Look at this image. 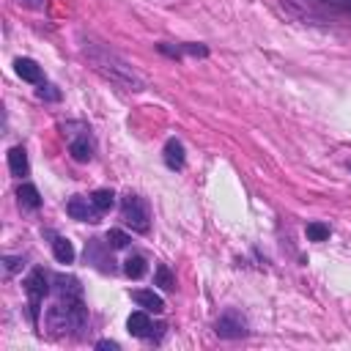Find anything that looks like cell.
I'll use <instances>...</instances> for the list:
<instances>
[{"mask_svg": "<svg viewBox=\"0 0 351 351\" xmlns=\"http://www.w3.org/2000/svg\"><path fill=\"white\" fill-rule=\"evenodd\" d=\"M85 307H82V288L74 277H55V299L47 307V329L52 335H69L82 329Z\"/></svg>", "mask_w": 351, "mask_h": 351, "instance_id": "1", "label": "cell"}, {"mask_svg": "<svg viewBox=\"0 0 351 351\" xmlns=\"http://www.w3.org/2000/svg\"><path fill=\"white\" fill-rule=\"evenodd\" d=\"M88 55H90V60L96 63V69H99L101 74H107L112 82H118V85H123V88H129V90H143L145 82H143V80L134 74V69H132L129 63H123L118 55L107 52L104 47H90Z\"/></svg>", "mask_w": 351, "mask_h": 351, "instance_id": "2", "label": "cell"}, {"mask_svg": "<svg viewBox=\"0 0 351 351\" xmlns=\"http://www.w3.org/2000/svg\"><path fill=\"white\" fill-rule=\"evenodd\" d=\"M121 217L123 222L137 230V233H148L151 228V211H148V203L140 197V195H126L123 203H121Z\"/></svg>", "mask_w": 351, "mask_h": 351, "instance_id": "3", "label": "cell"}, {"mask_svg": "<svg viewBox=\"0 0 351 351\" xmlns=\"http://www.w3.org/2000/svg\"><path fill=\"white\" fill-rule=\"evenodd\" d=\"M49 285H47V274L41 269H33L25 280V293H27V307H30V318L38 321V313H41V304H44V296H47Z\"/></svg>", "mask_w": 351, "mask_h": 351, "instance_id": "4", "label": "cell"}, {"mask_svg": "<svg viewBox=\"0 0 351 351\" xmlns=\"http://www.w3.org/2000/svg\"><path fill=\"white\" fill-rule=\"evenodd\" d=\"M66 211L71 219H80V222H99L101 211L96 208L93 197H82V195H74L69 203H66Z\"/></svg>", "mask_w": 351, "mask_h": 351, "instance_id": "5", "label": "cell"}, {"mask_svg": "<svg viewBox=\"0 0 351 351\" xmlns=\"http://www.w3.org/2000/svg\"><path fill=\"white\" fill-rule=\"evenodd\" d=\"M217 335L219 337H241V335H247V324L236 310H228L217 318Z\"/></svg>", "mask_w": 351, "mask_h": 351, "instance_id": "6", "label": "cell"}, {"mask_svg": "<svg viewBox=\"0 0 351 351\" xmlns=\"http://www.w3.org/2000/svg\"><path fill=\"white\" fill-rule=\"evenodd\" d=\"M69 151L77 162H88L93 156V140H90V132L85 126L80 129V134L69 132Z\"/></svg>", "mask_w": 351, "mask_h": 351, "instance_id": "7", "label": "cell"}, {"mask_svg": "<svg viewBox=\"0 0 351 351\" xmlns=\"http://www.w3.org/2000/svg\"><path fill=\"white\" fill-rule=\"evenodd\" d=\"M126 326H129V332H132L134 337H154L156 329H162V324H154V321H151L148 310H137V313H132L129 321H126Z\"/></svg>", "mask_w": 351, "mask_h": 351, "instance_id": "8", "label": "cell"}, {"mask_svg": "<svg viewBox=\"0 0 351 351\" xmlns=\"http://www.w3.org/2000/svg\"><path fill=\"white\" fill-rule=\"evenodd\" d=\"M14 69H16V74H19L25 82L44 85V71H41V66H38L33 58H16V60H14Z\"/></svg>", "mask_w": 351, "mask_h": 351, "instance_id": "9", "label": "cell"}, {"mask_svg": "<svg viewBox=\"0 0 351 351\" xmlns=\"http://www.w3.org/2000/svg\"><path fill=\"white\" fill-rule=\"evenodd\" d=\"M8 170H11V176H16V178H25V176H27L30 165H27V154H25L22 145H14V148L8 151Z\"/></svg>", "mask_w": 351, "mask_h": 351, "instance_id": "10", "label": "cell"}, {"mask_svg": "<svg viewBox=\"0 0 351 351\" xmlns=\"http://www.w3.org/2000/svg\"><path fill=\"white\" fill-rule=\"evenodd\" d=\"M132 299H134L143 310H148V313H162V310H165L162 296L154 293V291H132Z\"/></svg>", "mask_w": 351, "mask_h": 351, "instance_id": "11", "label": "cell"}, {"mask_svg": "<svg viewBox=\"0 0 351 351\" xmlns=\"http://www.w3.org/2000/svg\"><path fill=\"white\" fill-rule=\"evenodd\" d=\"M165 165L170 167V170H181L184 167V145H181V140H167V145H165Z\"/></svg>", "mask_w": 351, "mask_h": 351, "instance_id": "12", "label": "cell"}, {"mask_svg": "<svg viewBox=\"0 0 351 351\" xmlns=\"http://www.w3.org/2000/svg\"><path fill=\"white\" fill-rule=\"evenodd\" d=\"M52 252H55V261L58 263H71L74 261V247L63 236H52Z\"/></svg>", "mask_w": 351, "mask_h": 351, "instance_id": "13", "label": "cell"}, {"mask_svg": "<svg viewBox=\"0 0 351 351\" xmlns=\"http://www.w3.org/2000/svg\"><path fill=\"white\" fill-rule=\"evenodd\" d=\"M16 197H19V206H22V208H38V206H41L38 189H36L33 184H22L19 192H16Z\"/></svg>", "mask_w": 351, "mask_h": 351, "instance_id": "14", "label": "cell"}, {"mask_svg": "<svg viewBox=\"0 0 351 351\" xmlns=\"http://www.w3.org/2000/svg\"><path fill=\"white\" fill-rule=\"evenodd\" d=\"M145 269H148V263H145V258H143V255H129V258L123 261V271H126V277H132V280L143 277V274H145Z\"/></svg>", "mask_w": 351, "mask_h": 351, "instance_id": "15", "label": "cell"}, {"mask_svg": "<svg viewBox=\"0 0 351 351\" xmlns=\"http://www.w3.org/2000/svg\"><path fill=\"white\" fill-rule=\"evenodd\" d=\"M90 197H93V203H96V208H99L101 214H104V211H110V208H112V203H115V195H112L110 189H96Z\"/></svg>", "mask_w": 351, "mask_h": 351, "instance_id": "16", "label": "cell"}, {"mask_svg": "<svg viewBox=\"0 0 351 351\" xmlns=\"http://www.w3.org/2000/svg\"><path fill=\"white\" fill-rule=\"evenodd\" d=\"M307 239H310V241H326V239H329V225H324V222H310V225H307Z\"/></svg>", "mask_w": 351, "mask_h": 351, "instance_id": "17", "label": "cell"}, {"mask_svg": "<svg viewBox=\"0 0 351 351\" xmlns=\"http://www.w3.org/2000/svg\"><path fill=\"white\" fill-rule=\"evenodd\" d=\"M126 244H129V236H126L123 230H110V233H107V247L121 250V247H126Z\"/></svg>", "mask_w": 351, "mask_h": 351, "instance_id": "18", "label": "cell"}, {"mask_svg": "<svg viewBox=\"0 0 351 351\" xmlns=\"http://www.w3.org/2000/svg\"><path fill=\"white\" fill-rule=\"evenodd\" d=\"M156 285H162L165 291H170V288L176 285V280H173V274H170L167 266H159V269H156Z\"/></svg>", "mask_w": 351, "mask_h": 351, "instance_id": "19", "label": "cell"}, {"mask_svg": "<svg viewBox=\"0 0 351 351\" xmlns=\"http://www.w3.org/2000/svg\"><path fill=\"white\" fill-rule=\"evenodd\" d=\"M22 266H25L22 258H5V274H14V271L22 269Z\"/></svg>", "mask_w": 351, "mask_h": 351, "instance_id": "20", "label": "cell"}, {"mask_svg": "<svg viewBox=\"0 0 351 351\" xmlns=\"http://www.w3.org/2000/svg\"><path fill=\"white\" fill-rule=\"evenodd\" d=\"M99 348H112V351H115V348H118V343H107V340H101V343H99Z\"/></svg>", "mask_w": 351, "mask_h": 351, "instance_id": "21", "label": "cell"}, {"mask_svg": "<svg viewBox=\"0 0 351 351\" xmlns=\"http://www.w3.org/2000/svg\"><path fill=\"white\" fill-rule=\"evenodd\" d=\"M348 170H351V162H348Z\"/></svg>", "mask_w": 351, "mask_h": 351, "instance_id": "22", "label": "cell"}]
</instances>
